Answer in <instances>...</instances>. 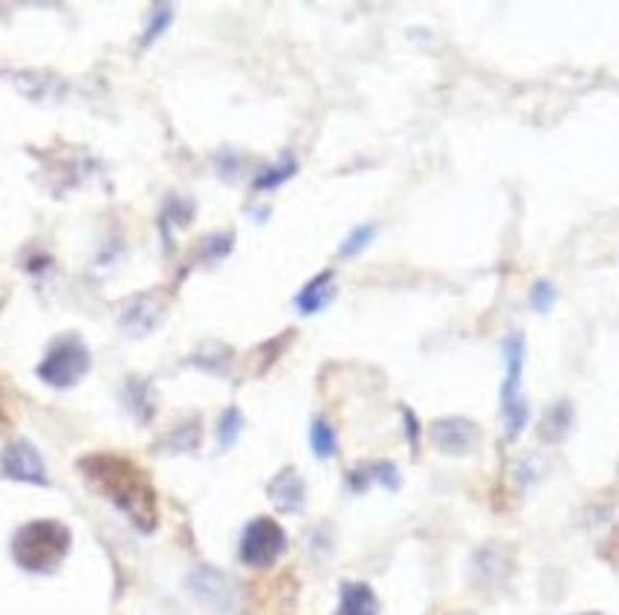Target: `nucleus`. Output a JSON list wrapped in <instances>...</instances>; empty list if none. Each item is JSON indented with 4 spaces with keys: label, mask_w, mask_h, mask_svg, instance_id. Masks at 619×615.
<instances>
[{
    "label": "nucleus",
    "mask_w": 619,
    "mask_h": 615,
    "mask_svg": "<svg viewBox=\"0 0 619 615\" xmlns=\"http://www.w3.org/2000/svg\"><path fill=\"white\" fill-rule=\"evenodd\" d=\"M287 546V538H284V529L270 517H258L247 526V532L240 538V560L255 569H264V566H273L278 560V555Z\"/></svg>",
    "instance_id": "obj_5"
},
{
    "label": "nucleus",
    "mask_w": 619,
    "mask_h": 615,
    "mask_svg": "<svg viewBox=\"0 0 619 615\" xmlns=\"http://www.w3.org/2000/svg\"><path fill=\"white\" fill-rule=\"evenodd\" d=\"M15 560L29 572H50L70 552V529L58 520L26 523L12 541Z\"/></svg>",
    "instance_id": "obj_2"
},
{
    "label": "nucleus",
    "mask_w": 619,
    "mask_h": 615,
    "mask_svg": "<svg viewBox=\"0 0 619 615\" xmlns=\"http://www.w3.org/2000/svg\"><path fill=\"white\" fill-rule=\"evenodd\" d=\"M371 238H373V229L371 226H362V229H356V231H350V238L342 243V255L345 257H354V255H359L368 243H371Z\"/></svg>",
    "instance_id": "obj_14"
},
{
    "label": "nucleus",
    "mask_w": 619,
    "mask_h": 615,
    "mask_svg": "<svg viewBox=\"0 0 619 615\" xmlns=\"http://www.w3.org/2000/svg\"><path fill=\"white\" fill-rule=\"evenodd\" d=\"M168 17H171V12H168V9H166V12H159V15L154 17V21H151V24H154V26H151L148 33H145V41H151V38H154V35L159 33V29H166Z\"/></svg>",
    "instance_id": "obj_18"
},
{
    "label": "nucleus",
    "mask_w": 619,
    "mask_h": 615,
    "mask_svg": "<svg viewBox=\"0 0 619 615\" xmlns=\"http://www.w3.org/2000/svg\"><path fill=\"white\" fill-rule=\"evenodd\" d=\"M238 431H240V413L235 408L226 410L224 419H221V445L229 448V445L238 439Z\"/></svg>",
    "instance_id": "obj_15"
},
{
    "label": "nucleus",
    "mask_w": 619,
    "mask_h": 615,
    "mask_svg": "<svg viewBox=\"0 0 619 615\" xmlns=\"http://www.w3.org/2000/svg\"><path fill=\"white\" fill-rule=\"evenodd\" d=\"M159 324V304L151 301V298H136L131 304V310L124 312L122 329L131 333V336H145L151 329Z\"/></svg>",
    "instance_id": "obj_10"
},
{
    "label": "nucleus",
    "mask_w": 619,
    "mask_h": 615,
    "mask_svg": "<svg viewBox=\"0 0 619 615\" xmlns=\"http://www.w3.org/2000/svg\"><path fill=\"white\" fill-rule=\"evenodd\" d=\"M296 171V165L289 162H284L282 168H273V171H266L264 177H261V180H258V189H275V185H278V182H284L289 177V173Z\"/></svg>",
    "instance_id": "obj_16"
},
{
    "label": "nucleus",
    "mask_w": 619,
    "mask_h": 615,
    "mask_svg": "<svg viewBox=\"0 0 619 615\" xmlns=\"http://www.w3.org/2000/svg\"><path fill=\"white\" fill-rule=\"evenodd\" d=\"M504 359L507 378L504 385H501V408H504L507 434L519 436L521 427L527 425V405H524V396H521V367H524V347H521V338H507Z\"/></svg>",
    "instance_id": "obj_4"
},
{
    "label": "nucleus",
    "mask_w": 619,
    "mask_h": 615,
    "mask_svg": "<svg viewBox=\"0 0 619 615\" xmlns=\"http://www.w3.org/2000/svg\"><path fill=\"white\" fill-rule=\"evenodd\" d=\"M550 304H553V287L541 280V284H536V289H533V306H536L538 312H545Z\"/></svg>",
    "instance_id": "obj_17"
},
{
    "label": "nucleus",
    "mask_w": 619,
    "mask_h": 615,
    "mask_svg": "<svg viewBox=\"0 0 619 615\" xmlns=\"http://www.w3.org/2000/svg\"><path fill=\"white\" fill-rule=\"evenodd\" d=\"M0 304H3V296H0Z\"/></svg>",
    "instance_id": "obj_20"
},
{
    "label": "nucleus",
    "mask_w": 619,
    "mask_h": 615,
    "mask_svg": "<svg viewBox=\"0 0 619 615\" xmlns=\"http://www.w3.org/2000/svg\"><path fill=\"white\" fill-rule=\"evenodd\" d=\"M310 445H313L316 457H322V460H328V457L336 454V436H333L328 422H322V419L316 422L313 431H310Z\"/></svg>",
    "instance_id": "obj_13"
},
{
    "label": "nucleus",
    "mask_w": 619,
    "mask_h": 615,
    "mask_svg": "<svg viewBox=\"0 0 619 615\" xmlns=\"http://www.w3.org/2000/svg\"><path fill=\"white\" fill-rule=\"evenodd\" d=\"M91 367V353L79 338H61L50 347L47 359L38 367V376L52 387H73Z\"/></svg>",
    "instance_id": "obj_3"
},
{
    "label": "nucleus",
    "mask_w": 619,
    "mask_h": 615,
    "mask_svg": "<svg viewBox=\"0 0 619 615\" xmlns=\"http://www.w3.org/2000/svg\"><path fill=\"white\" fill-rule=\"evenodd\" d=\"M336 615H377V599L365 583H345Z\"/></svg>",
    "instance_id": "obj_11"
},
{
    "label": "nucleus",
    "mask_w": 619,
    "mask_h": 615,
    "mask_svg": "<svg viewBox=\"0 0 619 615\" xmlns=\"http://www.w3.org/2000/svg\"><path fill=\"white\" fill-rule=\"evenodd\" d=\"M3 474L17 480V483L47 485V468L41 462V454L24 439H17L3 451Z\"/></svg>",
    "instance_id": "obj_7"
},
{
    "label": "nucleus",
    "mask_w": 619,
    "mask_h": 615,
    "mask_svg": "<svg viewBox=\"0 0 619 615\" xmlns=\"http://www.w3.org/2000/svg\"><path fill=\"white\" fill-rule=\"evenodd\" d=\"M189 590L198 595L203 604H209L217 613H231L235 610V601H238V592H235V583L221 575L217 569H198V572L189 578Z\"/></svg>",
    "instance_id": "obj_6"
},
{
    "label": "nucleus",
    "mask_w": 619,
    "mask_h": 615,
    "mask_svg": "<svg viewBox=\"0 0 619 615\" xmlns=\"http://www.w3.org/2000/svg\"><path fill=\"white\" fill-rule=\"evenodd\" d=\"M591 615H594V613H591Z\"/></svg>",
    "instance_id": "obj_21"
},
{
    "label": "nucleus",
    "mask_w": 619,
    "mask_h": 615,
    "mask_svg": "<svg viewBox=\"0 0 619 615\" xmlns=\"http://www.w3.org/2000/svg\"><path fill=\"white\" fill-rule=\"evenodd\" d=\"M270 497L282 511H298L305 506V483L293 468H284L270 485Z\"/></svg>",
    "instance_id": "obj_9"
},
{
    "label": "nucleus",
    "mask_w": 619,
    "mask_h": 615,
    "mask_svg": "<svg viewBox=\"0 0 619 615\" xmlns=\"http://www.w3.org/2000/svg\"><path fill=\"white\" fill-rule=\"evenodd\" d=\"M84 477L99 489L116 509L128 515L136 529L154 532L157 526V494L148 474L136 462L119 454H93L82 460Z\"/></svg>",
    "instance_id": "obj_1"
},
{
    "label": "nucleus",
    "mask_w": 619,
    "mask_h": 615,
    "mask_svg": "<svg viewBox=\"0 0 619 615\" xmlns=\"http://www.w3.org/2000/svg\"><path fill=\"white\" fill-rule=\"evenodd\" d=\"M431 436H435L440 451L469 454L472 448H475V443H478V425L461 417L440 419V422H435V427H431Z\"/></svg>",
    "instance_id": "obj_8"
},
{
    "label": "nucleus",
    "mask_w": 619,
    "mask_h": 615,
    "mask_svg": "<svg viewBox=\"0 0 619 615\" xmlns=\"http://www.w3.org/2000/svg\"><path fill=\"white\" fill-rule=\"evenodd\" d=\"M331 298H333V275L331 272H322V275H316V278L301 289V296H298L296 304L301 312H319Z\"/></svg>",
    "instance_id": "obj_12"
},
{
    "label": "nucleus",
    "mask_w": 619,
    "mask_h": 615,
    "mask_svg": "<svg viewBox=\"0 0 619 615\" xmlns=\"http://www.w3.org/2000/svg\"><path fill=\"white\" fill-rule=\"evenodd\" d=\"M7 410H3V405H0V431H3V427H7Z\"/></svg>",
    "instance_id": "obj_19"
}]
</instances>
